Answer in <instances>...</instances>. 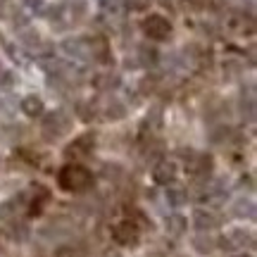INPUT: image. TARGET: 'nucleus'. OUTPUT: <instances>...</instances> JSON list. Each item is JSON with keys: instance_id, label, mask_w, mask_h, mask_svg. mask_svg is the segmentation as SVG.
<instances>
[{"instance_id": "nucleus-1", "label": "nucleus", "mask_w": 257, "mask_h": 257, "mask_svg": "<svg viewBox=\"0 0 257 257\" xmlns=\"http://www.w3.org/2000/svg\"><path fill=\"white\" fill-rule=\"evenodd\" d=\"M57 181H60V186H62L64 191L81 193V191H88L93 186V174L81 165H67L60 169Z\"/></svg>"}, {"instance_id": "nucleus-2", "label": "nucleus", "mask_w": 257, "mask_h": 257, "mask_svg": "<svg viewBox=\"0 0 257 257\" xmlns=\"http://www.w3.org/2000/svg\"><path fill=\"white\" fill-rule=\"evenodd\" d=\"M143 31H146V36L153 38V41H165V38H169V34H172V24H169V19H165L162 15H150V17H146V22H143Z\"/></svg>"}, {"instance_id": "nucleus-3", "label": "nucleus", "mask_w": 257, "mask_h": 257, "mask_svg": "<svg viewBox=\"0 0 257 257\" xmlns=\"http://www.w3.org/2000/svg\"><path fill=\"white\" fill-rule=\"evenodd\" d=\"M138 226L131 219H121L119 224L112 226V238L117 240L119 245H136L138 243Z\"/></svg>"}, {"instance_id": "nucleus-4", "label": "nucleus", "mask_w": 257, "mask_h": 257, "mask_svg": "<svg viewBox=\"0 0 257 257\" xmlns=\"http://www.w3.org/2000/svg\"><path fill=\"white\" fill-rule=\"evenodd\" d=\"M153 179H155V184H172L176 179V165L174 162H169V160H162V162H157L155 169H153Z\"/></svg>"}, {"instance_id": "nucleus-5", "label": "nucleus", "mask_w": 257, "mask_h": 257, "mask_svg": "<svg viewBox=\"0 0 257 257\" xmlns=\"http://www.w3.org/2000/svg\"><path fill=\"white\" fill-rule=\"evenodd\" d=\"M62 131H67V121L60 112H53V114H48L46 121H43V134L46 138H57Z\"/></svg>"}, {"instance_id": "nucleus-6", "label": "nucleus", "mask_w": 257, "mask_h": 257, "mask_svg": "<svg viewBox=\"0 0 257 257\" xmlns=\"http://www.w3.org/2000/svg\"><path fill=\"white\" fill-rule=\"evenodd\" d=\"M193 221H195V226L202 231L219 226V217H217L212 210H195L193 212Z\"/></svg>"}, {"instance_id": "nucleus-7", "label": "nucleus", "mask_w": 257, "mask_h": 257, "mask_svg": "<svg viewBox=\"0 0 257 257\" xmlns=\"http://www.w3.org/2000/svg\"><path fill=\"white\" fill-rule=\"evenodd\" d=\"M22 112H24L27 117H41V114H43V100H41L38 95H27V98L22 100Z\"/></svg>"}, {"instance_id": "nucleus-8", "label": "nucleus", "mask_w": 257, "mask_h": 257, "mask_svg": "<svg viewBox=\"0 0 257 257\" xmlns=\"http://www.w3.org/2000/svg\"><path fill=\"white\" fill-rule=\"evenodd\" d=\"M210 167H212V160L207 155H198V160L195 162H191V165H186V169L191 172V174H207L210 172Z\"/></svg>"}, {"instance_id": "nucleus-9", "label": "nucleus", "mask_w": 257, "mask_h": 257, "mask_svg": "<svg viewBox=\"0 0 257 257\" xmlns=\"http://www.w3.org/2000/svg\"><path fill=\"white\" fill-rule=\"evenodd\" d=\"M88 141H91V136H81L76 143H72V148H67V157H79V155L91 153V146H86Z\"/></svg>"}, {"instance_id": "nucleus-10", "label": "nucleus", "mask_w": 257, "mask_h": 257, "mask_svg": "<svg viewBox=\"0 0 257 257\" xmlns=\"http://www.w3.org/2000/svg\"><path fill=\"white\" fill-rule=\"evenodd\" d=\"M167 229L172 231V233H181V231L186 229V219L179 217V214H174V217H169V221H167Z\"/></svg>"}, {"instance_id": "nucleus-11", "label": "nucleus", "mask_w": 257, "mask_h": 257, "mask_svg": "<svg viewBox=\"0 0 257 257\" xmlns=\"http://www.w3.org/2000/svg\"><path fill=\"white\" fill-rule=\"evenodd\" d=\"M167 200L172 202L174 207H179V205H184L186 202V193L179 191V188H169V191H167Z\"/></svg>"}, {"instance_id": "nucleus-12", "label": "nucleus", "mask_w": 257, "mask_h": 257, "mask_svg": "<svg viewBox=\"0 0 257 257\" xmlns=\"http://www.w3.org/2000/svg\"><path fill=\"white\" fill-rule=\"evenodd\" d=\"M107 114H110V117H124V107L117 105V110H107Z\"/></svg>"}, {"instance_id": "nucleus-13", "label": "nucleus", "mask_w": 257, "mask_h": 257, "mask_svg": "<svg viewBox=\"0 0 257 257\" xmlns=\"http://www.w3.org/2000/svg\"><path fill=\"white\" fill-rule=\"evenodd\" d=\"M105 257H121V255H119V252H107Z\"/></svg>"}]
</instances>
